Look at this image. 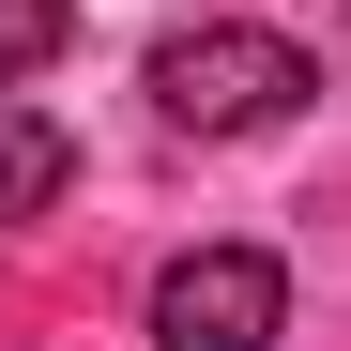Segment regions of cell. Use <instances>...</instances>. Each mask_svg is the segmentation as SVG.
<instances>
[{
    "label": "cell",
    "mask_w": 351,
    "mask_h": 351,
    "mask_svg": "<svg viewBox=\"0 0 351 351\" xmlns=\"http://www.w3.org/2000/svg\"><path fill=\"white\" fill-rule=\"evenodd\" d=\"M62 184H77V138L46 123V107H16V92H0V229H16V214H46Z\"/></svg>",
    "instance_id": "obj_3"
},
{
    "label": "cell",
    "mask_w": 351,
    "mask_h": 351,
    "mask_svg": "<svg viewBox=\"0 0 351 351\" xmlns=\"http://www.w3.org/2000/svg\"><path fill=\"white\" fill-rule=\"evenodd\" d=\"M321 92V62L290 31H260V16H199V31H168L153 46V107L184 138H260V123H290V107Z\"/></svg>",
    "instance_id": "obj_1"
},
{
    "label": "cell",
    "mask_w": 351,
    "mask_h": 351,
    "mask_svg": "<svg viewBox=\"0 0 351 351\" xmlns=\"http://www.w3.org/2000/svg\"><path fill=\"white\" fill-rule=\"evenodd\" d=\"M290 336V275L260 245H199L153 275V351H275Z\"/></svg>",
    "instance_id": "obj_2"
},
{
    "label": "cell",
    "mask_w": 351,
    "mask_h": 351,
    "mask_svg": "<svg viewBox=\"0 0 351 351\" xmlns=\"http://www.w3.org/2000/svg\"><path fill=\"white\" fill-rule=\"evenodd\" d=\"M62 46H77V0H0V92H16V77H46Z\"/></svg>",
    "instance_id": "obj_4"
}]
</instances>
